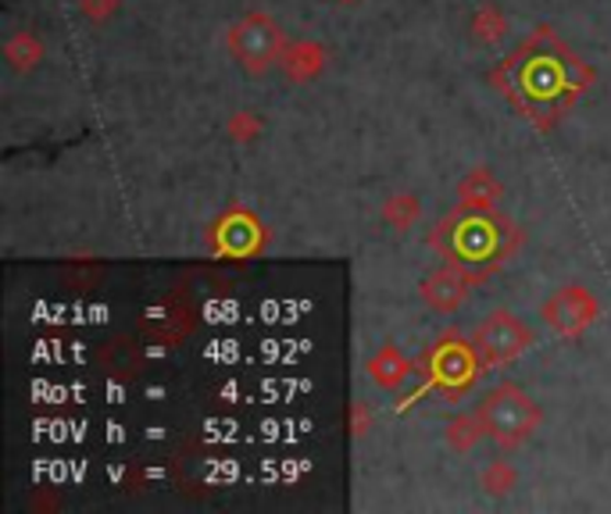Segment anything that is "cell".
<instances>
[{
	"mask_svg": "<svg viewBox=\"0 0 611 514\" xmlns=\"http://www.w3.org/2000/svg\"><path fill=\"white\" fill-rule=\"evenodd\" d=\"M461 197H465L469 208H491L497 197V183L491 175H472V179L461 186Z\"/></svg>",
	"mask_w": 611,
	"mask_h": 514,
	"instance_id": "8",
	"label": "cell"
},
{
	"mask_svg": "<svg viewBox=\"0 0 611 514\" xmlns=\"http://www.w3.org/2000/svg\"><path fill=\"white\" fill-rule=\"evenodd\" d=\"M4 58H8V65L15 72H30L33 65L44 58V50H39V39L36 36H30V33H19V36H11L8 39V47H4Z\"/></svg>",
	"mask_w": 611,
	"mask_h": 514,
	"instance_id": "7",
	"label": "cell"
},
{
	"mask_svg": "<svg viewBox=\"0 0 611 514\" xmlns=\"http://www.w3.org/2000/svg\"><path fill=\"white\" fill-rule=\"evenodd\" d=\"M480 432H486L480 418H454V422L447 425V440H451L454 451L465 454V451H472V443L480 440Z\"/></svg>",
	"mask_w": 611,
	"mask_h": 514,
	"instance_id": "9",
	"label": "cell"
},
{
	"mask_svg": "<svg viewBox=\"0 0 611 514\" xmlns=\"http://www.w3.org/2000/svg\"><path fill=\"white\" fill-rule=\"evenodd\" d=\"M543 315H547V322L558 332H579L593 322L597 304H593V296L587 290L568 287V290H558L551 296V304L543 307Z\"/></svg>",
	"mask_w": 611,
	"mask_h": 514,
	"instance_id": "4",
	"label": "cell"
},
{
	"mask_svg": "<svg viewBox=\"0 0 611 514\" xmlns=\"http://www.w3.org/2000/svg\"><path fill=\"white\" fill-rule=\"evenodd\" d=\"M491 229H486L483 222H469L465 225V254L469 257H486L491 254Z\"/></svg>",
	"mask_w": 611,
	"mask_h": 514,
	"instance_id": "10",
	"label": "cell"
},
{
	"mask_svg": "<svg viewBox=\"0 0 611 514\" xmlns=\"http://www.w3.org/2000/svg\"><path fill=\"white\" fill-rule=\"evenodd\" d=\"M426 304H433L437 311H454L469 301V279L454 272V268H443V272H437L429 282H426Z\"/></svg>",
	"mask_w": 611,
	"mask_h": 514,
	"instance_id": "5",
	"label": "cell"
},
{
	"mask_svg": "<svg viewBox=\"0 0 611 514\" xmlns=\"http://www.w3.org/2000/svg\"><path fill=\"white\" fill-rule=\"evenodd\" d=\"M480 422L494 443H500L505 451H515V446H522L537 432L540 411L526 389L505 383V386L491 389L486 400L480 404Z\"/></svg>",
	"mask_w": 611,
	"mask_h": 514,
	"instance_id": "1",
	"label": "cell"
},
{
	"mask_svg": "<svg viewBox=\"0 0 611 514\" xmlns=\"http://www.w3.org/2000/svg\"><path fill=\"white\" fill-rule=\"evenodd\" d=\"M369 375L376 378V386L383 389H397L404 378H407V361L401 358V350L383 347L379 354L369 361Z\"/></svg>",
	"mask_w": 611,
	"mask_h": 514,
	"instance_id": "6",
	"label": "cell"
},
{
	"mask_svg": "<svg viewBox=\"0 0 611 514\" xmlns=\"http://www.w3.org/2000/svg\"><path fill=\"white\" fill-rule=\"evenodd\" d=\"M229 50H233V58L243 65V69L262 72L283 54V33L272 19L247 15L243 22L233 25V33H229Z\"/></svg>",
	"mask_w": 611,
	"mask_h": 514,
	"instance_id": "2",
	"label": "cell"
},
{
	"mask_svg": "<svg viewBox=\"0 0 611 514\" xmlns=\"http://www.w3.org/2000/svg\"><path fill=\"white\" fill-rule=\"evenodd\" d=\"M529 343H533V332L526 329L522 318L508 315V311H494V315L480 322L472 332V350L491 364L511 361L515 354H522Z\"/></svg>",
	"mask_w": 611,
	"mask_h": 514,
	"instance_id": "3",
	"label": "cell"
}]
</instances>
